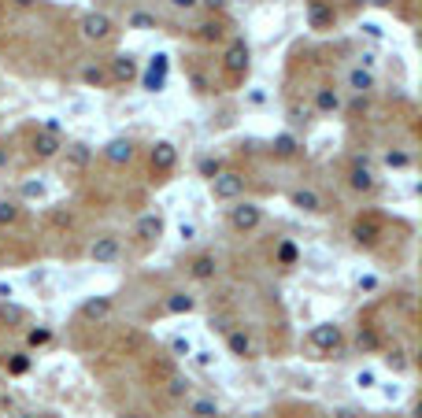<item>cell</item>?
<instances>
[{"label": "cell", "instance_id": "cell-48", "mask_svg": "<svg viewBox=\"0 0 422 418\" xmlns=\"http://www.w3.org/2000/svg\"><path fill=\"white\" fill-rule=\"evenodd\" d=\"M248 418H267V415H248Z\"/></svg>", "mask_w": 422, "mask_h": 418}, {"label": "cell", "instance_id": "cell-15", "mask_svg": "<svg viewBox=\"0 0 422 418\" xmlns=\"http://www.w3.org/2000/svg\"><path fill=\"white\" fill-rule=\"evenodd\" d=\"M112 307H115V300H112V296H89V300L82 304L78 315L85 318V322H104V318L112 315Z\"/></svg>", "mask_w": 422, "mask_h": 418}, {"label": "cell", "instance_id": "cell-26", "mask_svg": "<svg viewBox=\"0 0 422 418\" xmlns=\"http://www.w3.org/2000/svg\"><path fill=\"white\" fill-rule=\"evenodd\" d=\"M82 82L100 89V85H107V71L100 67V63H85V67H82Z\"/></svg>", "mask_w": 422, "mask_h": 418}, {"label": "cell", "instance_id": "cell-24", "mask_svg": "<svg viewBox=\"0 0 422 418\" xmlns=\"http://www.w3.org/2000/svg\"><path fill=\"white\" fill-rule=\"evenodd\" d=\"M193 307H197V300H193L189 293H182V289L167 296V311H170V315H189Z\"/></svg>", "mask_w": 422, "mask_h": 418}, {"label": "cell", "instance_id": "cell-3", "mask_svg": "<svg viewBox=\"0 0 422 418\" xmlns=\"http://www.w3.org/2000/svg\"><path fill=\"white\" fill-rule=\"evenodd\" d=\"M308 345L319 348V352H337V348L344 345V334H341L337 322H319V326H311Z\"/></svg>", "mask_w": 422, "mask_h": 418}, {"label": "cell", "instance_id": "cell-34", "mask_svg": "<svg viewBox=\"0 0 422 418\" xmlns=\"http://www.w3.org/2000/svg\"><path fill=\"white\" fill-rule=\"evenodd\" d=\"M19 219V203H0V226H12V222Z\"/></svg>", "mask_w": 422, "mask_h": 418}, {"label": "cell", "instance_id": "cell-44", "mask_svg": "<svg viewBox=\"0 0 422 418\" xmlns=\"http://www.w3.org/2000/svg\"><path fill=\"white\" fill-rule=\"evenodd\" d=\"M0 167H8V148L0 145Z\"/></svg>", "mask_w": 422, "mask_h": 418}, {"label": "cell", "instance_id": "cell-8", "mask_svg": "<svg viewBox=\"0 0 422 418\" xmlns=\"http://www.w3.org/2000/svg\"><path fill=\"white\" fill-rule=\"evenodd\" d=\"M115 34V26H112V19H107L104 12H89L82 19V37L85 41H96V45H100V41H107Z\"/></svg>", "mask_w": 422, "mask_h": 418}, {"label": "cell", "instance_id": "cell-42", "mask_svg": "<svg viewBox=\"0 0 422 418\" xmlns=\"http://www.w3.org/2000/svg\"><path fill=\"white\" fill-rule=\"evenodd\" d=\"M170 4H175V8H186V12H189V8H197L200 0H170Z\"/></svg>", "mask_w": 422, "mask_h": 418}, {"label": "cell", "instance_id": "cell-38", "mask_svg": "<svg viewBox=\"0 0 422 418\" xmlns=\"http://www.w3.org/2000/svg\"><path fill=\"white\" fill-rule=\"evenodd\" d=\"M289 119H293V122H308L311 119V108H300V104H293V108H289Z\"/></svg>", "mask_w": 422, "mask_h": 418}, {"label": "cell", "instance_id": "cell-33", "mask_svg": "<svg viewBox=\"0 0 422 418\" xmlns=\"http://www.w3.org/2000/svg\"><path fill=\"white\" fill-rule=\"evenodd\" d=\"M355 345H360L363 352H374V348H378V334H374L371 326H367V329H360V337H355Z\"/></svg>", "mask_w": 422, "mask_h": 418}, {"label": "cell", "instance_id": "cell-25", "mask_svg": "<svg viewBox=\"0 0 422 418\" xmlns=\"http://www.w3.org/2000/svg\"><path fill=\"white\" fill-rule=\"evenodd\" d=\"M274 260H278V266H297V260H300V248H297L293 241H278Z\"/></svg>", "mask_w": 422, "mask_h": 418}, {"label": "cell", "instance_id": "cell-17", "mask_svg": "<svg viewBox=\"0 0 422 418\" xmlns=\"http://www.w3.org/2000/svg\"><path fill=\"white\" fill-rule=\"evenodd\" d=\"M293 208H300V211H308V215H322L326 211V203H322V197L315 189H293Z\"/></svg>", "mask_w": 422, "mask_h": 418}, {"label": "cell", "instance_id": "cell-47", "mask_svg": "<svg viewBox=\"0 0 422 418\" xmlns=\"http://www.w3.org/2000/svg\"><path fill=\"white\" fill-rule=\"evenodd\" d=\"M15 418H37V415H30V411H23V415H15Z\"/></svg>", "mask_w": 422, "mask_h": 418}, {"label": "cell", "instance_id": "cell-12", "mask_svg": "<svg viewBox=\"0 0 422 418\" xmlns=\"http://www.w3.org/2000/svg\"><path fill=\"white\" fill-rule=\"evenodd\" d=\"M349 185H352L355 192H374L378 178H374V170L367 167V159H355V163L349 167Z\"/></svg>", "mask_w": 422, "mask_h": 418}, {"label": "cell", "instance_id": "cell-39", "mask_svg": "<svg viewBox=\"0 0 422 418\" xmlns=\"http://www.w3.org/2000/svg\"><path fill=\"white\" fill-rule=\"evenodd\" d=\"M4 318H8V322H23L26 311H23V307H4Z\"/></svg>", "mask_w": 422, "mask_h": 418}, {"label": "cell", "instance_id": "cell-45", "mask_svg": "<svg viewBox=\"0 0 422 418\" xmlns=\"http://www.w3.org/2000/svg\"><path fill=\"white\" fill-rule=\"evenodd\" d=\"M15 4H19V8H30V4H37V0H15Z\"/></svg>", "mask_w": 422, "mask_h": 418}, {"label": "cell", "instance_id": "cell-41", "mask_svg": "<svg viewBox=\"0 0 422 418\" xmlns=\"http://www.w3.org/2000/svg\"><path fill=\"white\" fill-rule=\"evenodd\" d=\"M175 352H178V356H189V340L178 337V340H175Z\"/></svg>", "mask_w": 422, "mask_h": 418}, {"label": "cell", "instance_id": "cell-18", "mask_svg": "<svg viewBox=\"0 0 422 418\" xmlns=\"http://www.w3.org/2000/svg\"><path fill=\"white\" fill-rule=\"evenodd\" d=\"M341 108V93L333 89V85H319L315 89V104H311V111H319V115H333Z\"/></svg>", "mask_w": 422, "mask_h": 418}, {"label": "cell", "instance_id": "cell-49", "mask_svg": "<svg viewBox=\"0 0 422 418\" xmlns=\"http://www.w3.org/2000/svg\"><path fill=\"white\" fill-rule=\"evenodd\" d=\"M215 418H219V415H215Z\"/></svg>", "mask_w": 422, "mask_h": 418}, {"label": "cell", "instance_id": "cell-36", "mask_svg": "<svg viewBox=\"0 0 422 418\" xmlns=\"http://www.w3.org/2000/svg\"><path fill=\"white\" fill-rule=\"evenodd\" d=\"M222 37V26L219 23H204L200 26V41H219Z\"/></svg>", "mask_w": 422, "mask_h": 418}, {"label": "cell", "instance_id": "cell-19", "mask_svg": "<svg viewBox=\"0 0 422 418\" xmlns=\"http://www.w3.org/2000/svg\"><path fill=\"white\" fill-rule=\"evenodd\" d=\"M164 85H167V56H152V63H148V71H145V89L159 93Z\"/></svg>", "mask_w": 422, "mask_h": 418}, {"label": "cell", "instance_id": "cell-14", "mask_svg": "<svg viewBox=\"0 0 422 418\" xmlns=\"http://www.w3.org/2000/svg\"><path fill=\"white\" fill-rule=\"evenodd\" d=\"M134 237L141 244H152L164 237V215H141L137 219V226H134Z\"/></svg>", "mask_w": 422, "mask_h": 418}, {"label": "cell", "instance_id": "cell-13", "mask_svg": "<svg viewBox=\"0 0 422 418\" xmlns=\"http://www.w3.org/2000/svg\"><path fill=\"white\" fill-rule=\"evenodd\" d=\"M104 159L112 167H126L130 159H134V141H130V137H115V141H107L104 145Z\"/></svg>", "mask_w": 422, "mask_h": 418}, {"label": "cell", "instance_id": "cell-20", "mask_svg": "<svg viewBox=\"0 0 422 418\" xmlns=\"http://www.w3.org/2000/svg\"><path fill=\"white\" fill-rule=\"evenodd\" d=\"M189 274L197 278V282H215V274H219V260H215L211 252L197 255V260L189 263Z\"/></svg>", "mask_w": 422, "mask_h": 418}, {"label": "cell", "instance_id": "cell-21", "mask_svg": "<svg viewBox=\"0 0 422 418\" xmlns=\"http://www.w3.org/2000/svg\"><path fill=\"white\" fill-rule=\"evenodd\" d=\"M226 348H230V356H237V359H248L252 356V337L245 334V329H226Z\"/></svg>", "mask_w": 422, "mask_h": 418}, {"label": "cell", "instance_id": "cell-2", "mask_svg": "<svg viewBox=\"0 0 422 418\" xmlns=\"http://www.w3.org/2000/svg\"><path fill=\"white\" fill-rule=\"evenodd\" d=\"M259 222H263V208L259 203L241 200L237 208H230V226L237 233H252V230H259Z\"/></svg>", "mask_w": 422, "mask_h": 418}, {"label": "cell", "instance_id": "cell-37", "mask_svg": "<svg viewBox=\"0 0 422 418\" xmlns=\"http://www.w3.org/2000/svg\"><path fill=\"white\" fill-rule=\"evenodd\" d=\"M130 26L148 30V26H156V19H152V15H145V12H137V15H130Z\"/></svg>", "mask_w": 422, "mask_h": 418}, {"label": "cell", "instance_id": "cell-46", "mask_svg": "<svg viewBox=\"0 0 422 418\" xmlns=\"http://www.w3.org/2000/svg\"><path fill=\"white\" fill-rule=\"evenodd\" d=\"M374 4H382V8H389V4H393V0H374Z\"/></svg>", "mask_w": 422, "mask_h": 418}, {"label": "cell", "instance_id": "cell-1", "mask_svg": "<svg viewBox=\"0 0 422 418\" xmlns=\"http://www.w3.org/2000/svg\"><path fill=\"white\" fill-rule=\"evenodd\" d=\"M248 60H252V52H248L245 41H241V37L230 41V48L222 52V74L237 85V82H241L245 74H248Z\"/></svg>", "mask_w": 422, "mask_h": 418}, {"label": "cell", "instance_id": "cell-43", "mask_svg": "<svg viewBox=\"0 0 422 418\" xmlns=\"http://www.w3.org/2000/svg\"><path fill=\"white\" fill-rule=\"evenodd\" d=\"M360 385H363V389H367V385H374V374L363 370V374H360Z\"/></svg>", "mask_w": 422, "mask_h": 418}, {"label": "cell", "instance_id": "cell-35", "mask_svg": "<svg viewBox=\"0 0 422 418\" xmlns=\"http://www.w3.org/2000/svg\"><path fill=\"white\" fill-rule=\"evenodd\" d=\"M407 163H411V156H407V152H400V148L385 152V167H396V170H400V167H407Z\"/></svg>", "mask_w": 422, "mask_h": 418}, {"label": "cell", "instance_id": "cell-28", "mask_svg": "<svg viewBox=\"0 0 422 418\" xmlns=\"http://www.w3.org/2000/svg\"><path fill=\"white\" fill-rule=\"evenodd\" d=\"M49 340H52V329L49 326H37V329H30V334H26V345L30 348H41V345H49Z\"/></svg>", "mask_w": 422, "mask_h": 418}, {"label": "cell", "instance_id": "cell-6", "mask_svg": "<svg viewBox=\"0 0 422 418\" xmlns=\"http://www.w3.org/2000/svg\"><path fill=\"white\" fill-rule=\"evenodd\" d=\"M63 174H85V167H89V159H93V148L85 145V141H74L71 148H63Z\"/></svg>", "mask_w": 422, "mask_h": 418}, {"label": "cell", "instance_id": "cell-4", "mask_svg": "<svg viewBox=\"0 0 422 418\" xmlns=\"http://www.w3.org/2000/svg\"><path fill=\"white\" fill-rule=\"evenodd\" d=\"M241 192H245V174H237V170H222V174L211 178L215 200H241Z\"/></svg>", "mask_w": 422, "mask_h": 418}, {"label": "cell", "instance_id": "cell-22", "mask_svg": "<svg viewBox=\"0 0 422 418\" xmlns=\"http://www.w3.org/2000/svg\"><path fill=\"white\" fill-rule=\"evenodd\" d=\"M270 152H274L278 159H289V156H297V152H300V145H297V137H293V134H278L274 141H270Z\"/></svg>", "mask_w": 422, "mask_h": 418}, {"label": "cell", "instance_id": "cell-32", "mask_svg": "<svg viewBox=\"0 0 422 418\" xmlns=\"http://www.w3.org/2000/svg\"><path fill=\"white\" fill-rule=\"evenodd\" d=\"M385 363H389V367H393L396 374H404V370H407V352H404V348L389 352V356H385Z\"/></svg>", "mask_w": 422, "mask_h": 418}, {"label": "cell", "instance_id": "cell-10", "mask_svg": "<svg viewBox=\"0 0 422 418\" xmlns=\"http://www.w3.org/2000/svg\"><path fill=\"white\" fill-rule=\"evenodd\" d=\"M148 163H152L156 174H167V170H175V163H178V148L170 141H156L152 152H148Z\"/></svg>", "mask_w": 422, "mask_h": 418}, {"label": "cell", "instance_id": "cell-29", "mask_svg": "<svg viewBox=\"0 0 422 418\" xmlns=\"http://www.w3.org/2000/svg\"><path fill=\"white\" fill-rule=\"evenodd\" d=\"M186 392H189V381L182 378V374H175V378L167 381V396H170V400H182Z\"/></svg>", "mask_w": 422, "mask_h": 418}, {"label": "cell", "instance_id": "cell-31", "mask_svg": "<svg viewBox=\"0 0 422 418\" xmlns=\"http://www.w3.org/2000/svg\"><path fill=\"white\" fill-rule=\"evenodd\" d=\"M222 170H226V167H222V159H211V156H204V159H200V174L208 178V181H211L215 174H222Z\"/></svg>", "mask_w": 422, "mask_h": 418}, {"label": "cell", "instance_id": "cell-16", "mask_svg": "<svg viewBox=\"0 0 422 418\" xmlns=\"http://www.w3.org/2000/svg\"><path fill=\"white\" fill-rule=\"evenodd\" d=\"M112 82L118 85H126V82H134L137 78V60L134 56H126V52H118V56H112V74H107Z\"/></svg>", "mask_w": 422, "mask_h": 418}, {"label": "cell", "instance_id": "cell-11", "mask_svg": "<svg viewBox=\"0 0 422 418\" xmlns=\"http://www.w3.org/2000/svg\"><path fill=\"white\" fill-rule=\"evenodd\" d=\"M308 23H311V30H333L337 12H333V4H326V0H308Z\"/></svg>", "mask_w": 422, "mask_h": 418}, {"label": "cell", "instance_id": "cell-30", "mask_svg": "<svg viewBox=\"0 0 422 418\" xmlns=\"http://www.w3.org/2000/svg\"><path fill=\"white\" fill-rule=\"evenodd\" d=\"M26 370H30V352H15L8 359V374H26Z\"/></svg>", "mask_w": 422, "mask_h": 418}, {"label": "cell", "instance_id": "cell-27", "mask_svg": "<svg viewBox=\"0 0 422 418\" xmlns=\"http://www.w3.org/2000/svg\"><path fill=\"white\" fill-rule=\"evenodd\" d=\"M189 415H197V418H215V415H219V407H215V400H193Z\"/></svg>", "mask_w": 422, "mask_h": 418}, {"label": "cell", "instance_id": "cell-40", "mask_svg": "<svg viewBox=\"0 0 422 418\" xmlns=\"http://www.w3.org/2000/svg\"><path fill=\"white\" fill-rule=\"evenodd\" d=\"M26 197H41V192H45V185H41V181H26Z\"/></svg>", "mask_w": 422, "mask_h": 418}, {"label": "cell", "instance_id": "cell-9", "mask_svg": "<svg viewBox=\"0 0 422 418\" xmlns=\"http://www.w3.org/2000/svg\"><path fill=\"white\" fill-rule=\"evenodd\" d=\"M30 152H34L37 159H56L63 152V141H60V134H52V130H41L30 137Z\"/></svg>", "mask_w": 422, "mask_h": 418}, {"label": "cell", "instance_id": "cell-5", "mask_svg": "<svg viewBox=\"0 0 422 418\" xmlns=\"http://www.w3.org/2000/svg\"><path fill=\"white\" fill-rule=\"evenodd\" d=\"M378 237H382V219L378 215H360L352 222V241L360 244V248H374Z\"/></svg>", "mask_w": 422, "mask_h": 418}, {"label": "cell", "instance_id": "cell-23", "mask_svg": "<svg viewBox=\"0 0 422 418\" xmlns=\"http://www.w3.org/2000/svg\"><path fill=\"white\" fill-rule=\"evenodd\" d=\"M349 85L355 93H371L374 89V74H371V67H352V74H349Z\"/></svg>", "mask_w": 422, "mask_h": 418}, {"label": "cell", "instance_id": "cell-7", "mask_svg": "<svg viewBox=\"0 0 422 418\" xmlns=\"http://www.w3.org/2000/svg\"><path fill=\"white\" fill-rule=\"evenodd\" d=\"M118 255H123V241H118L115 233H100V237L89 244V260L93 263H115Z\"/></svg>", "mask_w": 422, "mask_h": 418}]
</instances>
